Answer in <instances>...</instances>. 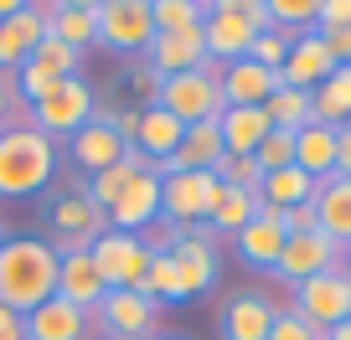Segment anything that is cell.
I'll return each instance as SVG.
<instances>
[{
	"label": "cell",
	"mask_w": 351,
	"mask_h": 340,
	"mask_svg": "<svg viewBox=\"0 0 351 340\" xmlns=\"http://www.w3.org/2000/svg\"><path fill=\"white\" fill-rule=\"evenodd\" d=\"M326 268H341V248L326 237V232H295V237H285V248H279V263L269 268V274H274L279 284L300 289L305 278L326 274Z\"/></svg>",
	"instance_id": "14"
},
{
	"label": "cell",
	"mask_w": 351,
	"mask_h": 340,
	"mask_svg": "<svg viewBox=\"0 0 351 340\" xmlns=\"http://www.w3.org/2000/svg\"><path fill=\"white\" fill-rule=\"evenodd\" d=\"M62 170V150L32 124H11L0 134V201H26L47 191Z\"/></svg>",
	"instance_id": "2"
},
{
	"label": "cell",
	"mask_w": 351,
	"mask_h": 340,
	"mask_svg": "<svg viewBox=\"0 0 351 340\" xmlns=\"http://www.w3.org/2000/svg\"><path fill=\"white\" fill-rule=\"evenodd\" d=\"M222 134L217 124H191L186 134H181V144H176V155L160 165V176H171V170H217L222 165Z\"/></svg>",
	"instance_id": "27"
},
{
	"label": "cell",
	"mask_w": 351,
	"mask_h": 340,
	"mask_svg": "<svg viewBox=\"0 0 351 340\" xmlns=\"http://www.w3.org/2000/svg\"><path fill=\"white\" fill-rule=\"evenodd\" d=\"M258 217V196H248V191H222V201L212 207V217H207V227H212V237H232V232H243L248 222Z\"/></svg>",
	"instance_id": "34"
},
{
	"label": "cell",
	"mask_w": 351,
	"mask_h": 340,
	"mask_svg": "<svg viewBox=\"0 0 351 340\" xmlns=\"http://www.w3.org/2000/svg\"><path fill=\"white\" fill-rule=\"evenodd\" d=\"M104 294H109V284H104V274L93 268V258H88V252H62V263H57V299H67V304L93 315V309L104 304Z\"/></svg>",
	"instance_id": "23"
},
{
	"label": "cell",
	"mask_w": 351,
	"mask_h": 340,
	"mask_svg": "<svg viewBox=\"0 0 351 340\" xmlns=\"http://www.w3.org/2000/svg\"><path fill=\"white\" fill-rule=\"evenodd\" d=\"M310 124H326V129L351 124V67H336V73L315 88V119Z\"/></svg>",
	"instance_id": "32"
},
{
	"label": "cell",
	"mask_w": 351,
	"mask_h": 340,
	"mask_svg": "<svg viewBox=\"0 0 351 340\" xmlns=\"http://www.w3.org/2000/svg\"><path fill=\"white\" fill-rule=\"evenodd\" d=\"M155 109H165L171 119L191 124H217L222 119V88H217V67H197V73H176V77H160V93H155Z\"/></svg>",
	"instance_id": "6"
},
{
	"label": "cell",
	"mask_w": 351,
	"mask_h": 340,
	"mask_svg": "<svg viewBox=\"0 0 351 340\" xmlns=\"http://www.w3.org/2000/svg\"><path fill=\"white\" fill-rule=\"evenodd\" d=\"M217 134H222V150L228 155H253L269 134H274V124H269L263 109H222Z\"/></svg>",
	"instance_id": "28"
},
{
	"label": "cell",
	"mask_w": 351,
	"mask_h": 340,
	"mask_svg": "<svg viewBox=\"0 0 351 340\" xmlns=\"http://www.w3.org/2000/svg\"><path fill=\"white\" fill-rule=\"evenodd\" d=\"M295 232H320V222H315V207H289L285 211V237H295Z\"/></svg>",
	"instance_id": "43"
},
{
	"label": "cell",
	"mask_w": 351,
	"mask_h": 340,
	"mask_svg": "<svg viewBox=\"0 0 351 340\" xmlns=\"http://www.w3.org/2000/svg\"><path fill=\"white\" fill-rule=\"evenodd\" d=\"M0 340H26L21 315H16V309H5V304H0Z\"/></svg>",
	"instance_id": "46"
},
{
	"label": "cell",
	"mask_w": 351,
	"mask_h": 340,
	"mask_svg": "<svg viewBox=\"0 0 351 340\" xmlns=\"http://www.w3.org/2000/svg\"><path fill=\"white\" fill-rule=\"evenodd\" d=\"M47 36H57L73 52H88V47L99 42V0H62V5H52Z\"/></svg>",
	"instance_id": "26"
},
{
	"label": "cell",
	"mask_w": 351,
	"mask_h": 340,
	"mask_svg": "<svg viewBox=\"0 0 351 340\" xmlns=\"http://www.w3.org/2000/svg\"><path fill=\"white\" fill-rule=\"evenodd\" d=\"M351 0H315V31H346Z\"/></svg>",
	"instance_id": "42"
},
{
	"label": "cell",
	"mask_w": 351,
	"mask_h": 340,
	"mask_svg": "<svg viewBox=\"0 0 351 340\" xmlns=\"http://www.w3.org/2000/svg\"><path fill=\"white\" fill-rule=\"evenodd\" d=\"M57 263H62V252L47 237L11 232V242L0 248V304L16 315H32L36 304H47L57 294Z\"/></svg>",
	"instance_id": "1"
},
{
	"label": "cell",
	"mask_w": 351,
	"mask_h": 340,
	"mask_svg": "<svg viewBox=\"0 0 351 340\" xmlns=\"http://www.w3.org/2000/svg\"><path fill=\"white\" fill-rule=\"evenodd\" d=\"M295 165L305 170V176H315V181L336 176V129L305 124V129L295 134Z\"/></svg>",
	"instance_id": "30"
},
{
	"label": "cell",
	"mask_w": 351,
	"mask_h": 340,
	"mask_svg": "<svg viewBox=\"0 0 351 340\" xmlns=\"http://www.w3.org/2000/svg\"><path fill=\"white\" fill-rule=\"evenodd\" d=\"M140 165H145V160L130 150V160H124V165H114V170H104V176H93V181H88V196H93V201L104 207V217H109V207L119 201V191L134 181V170H140Z\"/></svg>",
	"instance_id": "36"
},
{
	"label": "cell",
	"mask_w": 351,
	"mask_h": 340,
	"mask_svg": "<svg viewBox=\"0 0 351 340\" xmlns=\"http://www.w3.org/2000/svg\"><path fill=\"white\" fill-rule=\"evenodd\" d=\"M295 36H300V31H279V26H274V31H258V36H253V47H248V57H253L258 67H269V73H279Z\"/></svg>",
	"instance_id": "38"
},
{
	"label": "cell",
	"mask_w": 351,
	"mask_h": 340,
	"mask_svg": "<svg viewBox=\"0 0 351 340\" xmlns=\"http://www.w3.org/2000/svg\"><path fill=\"white\" fill-rule=\"evenodd\" d=\"M336 176L351 181V124H341V129H336Z\"/></svg>",
	"instance_id": "45"
},
{
	"label": "cell",
	"mask_w": 351,
	"mask_h": 340,
	"mask_svg": "<svg viewBox=\"0 0 351 340\" xmlns=\"http://www.w3.org/2000/svg\"><path fill=\"white\" fill-rule=\"evenodd\" d=\"M93 109H99V93H93V83L77 73V77L52 83L36 103H26V124L42 129L47 140H73V134L93 119Z\"/></svg>",
	"instance_id": "5"
},
{
	"label": "cell",
	"mask_w": 351,
	"mask_h": 340,
	"mask_svg": "<svg viewBox=\"0 0 351 340\" xmlns=\"http://www.w3.org/2000/svg\"><path fill=\"white\" fill-rule=\"evenodd\" d=\"M217 181H222V186H232V191H248V196H258L263 170H258V160H253V155H222Z\"/></svg>",
	"instance_id": "37"
},
{
	"label": "cell",
	"mask_w": 351,
	"mask_h": 340,
	"mask_svg": "<svg viewBox=\"0 0 351 340\" xmlns=\"http://www.w3.org/2000/svg\"><path fill=\"white\" fill-rule=\"evenodd\" d=\"M104 340H150L155 335V319H160V304L140 289H109L104 304L93 309Z\"/></svg>",
	"instance_id": "11"
},
{
	"label": "cell",
	"mask_w": 351,
	"mask_h": 340,
	"mask_svg": "<svg viewBox=\"0 0 351 340\" xmlns=\"http://www.w3.org/2000/svg\"><path fill=\"white\" fill-rule=\"evenodd\" d=\"M181 134H186V124L181 119H171L165 109H140V124H134V140H130V150L140 155L145 165H155L160 170L165 160L176 155V144H181Z\"/></svg>",
	"instance_id": "22"
},
{
	"label": "cell",
	"mask_w": 351,
	"mask_h": 340,
	"mask_svg": "<svg viewBox=\"0 0 351 340\" xmlns=\"http://www.w3.org/2000/svg\"><path fill=\"white\" fill-rule=\"evenodd\" d=\"M160 222V170L155 165H140L134 181L119 191V201L109 207V227L114 232H145Z\"/></svg>",
	"instance_id": "17"
},
{
	"label": "cell",
	"mask_w": 351,
	"mask_h": 340,
	"mask_svg": "<svg viewBox=\"0 0 351 340\" xmlns=\"http://www.w3.org/2000/svg\"><path fill=\"white\" fill-rule=\"evenodd\" d=\"M11 124H26V103L16 99V77L0 73V134L11 129Z\"/></svg>",
	"instance_id": "41"
},
{
	"label": "cell",
	"mask_w": 351,
	"mask_h": 340,
	"mask_svg": "<svg viewBox=\"0 0 351 340\" xmlns=\"http://www.w3.org/2000/svg\"><path fill=\"white\" fill-rule=\"evenodd\" d=\"M253 160H258V170L269 176V170H285V165H295V134H285V129H274L269 140L253 150Z\"/></svg>",
	"instance_id": "39"
},
{
	"label": "cell",
	"mask_w": 351,
	"mask_h": 340,
	"mask_svg": "<svg viewBox=\"0 0 351 340\" xmlns=\"http://www.w3.org/2000/svg\"><path fill=\"white\" fill-rule=\"evenodd\" d=\"M202 31H207V57L212 62H238V57H248V47H253L258 31H274V21H269V5H263V0H212Z\"/></svg>",
	"instance_id": "4"
},
{
	"label": "cell",
	"mask_w": 351,
	"mask_h": 340,
	"mask_svg": "<svg viewBox=\"0 0 351 340\" xmlns=\"http://www.w3.org/2000/svg\"><path fill=\"white\" fill-rule=\"evenodd\" d=\"M124 160H130V144H124L104 119H88L83 129L67 140V165H73L77 176H88V181L104 176V170H114V165H124Z\"/></svg>",
	"instance_id": "16"
},
{
	"label": "cell",
	"mask_w": 351,
	"mask_h": 340,
	"mask_svg": "<svg viewBox=\"0 0 351 340\" xmlns=\"http://www.w3.org/2000/svg\"><path fill=\"white\" fill-rule=\"evenodd\" d=\"M150 21L155 31H186V26L207 21V5L202 0H150Z\"/></svg>",
	"instance_id": "35"
},
{
	"label": "cell",
	"mask_w": 351,
	"mask_h": 340,
	"mask_svg": "<svg viewBox=\"0 0 351 340\" xmlns=\"http://www.w3.org/2000/svg\"><path fill=\"white\" fill-rule=\"evenodd\" d=\"M310 207H315L320 232H326L336 248H351V181H346V176L315 181V196H310Z\"/></svg>",
	"instance_id": "25"
},
{
	"label": "cell",
	"mask_w": 351,
	"mask_h": 340,
	"mask_svg": "<svg viewBox=\"0 0 351 340\" xmlns=\"http://www.w3.org/2000/svg\"><path fill=\"white\" fill-rule=\"evenodd\" d=\"M134 88H140L145 109H150V103H155V93H160V73H155L150 62H140V67H134Z\"/></svg>",
	"instance_id": "44"
},
{
	"label": "cell",
	"mask_w": 351,
	"mask_h": 340,
	"mask_svg": "<svg viewBox=\"0 0 351 340\" xmlns=\"http://www.w3.org/2000/svg\"><path fill=\"white\" fill-rule=\"evenodd\" d=\"M47 26H52V5H36V0H26L11 21H0V73H16L47 42Z\"/></svg>",
	"instance_id": "20"
},
{
	"label": "cell",
	"mask_w": 351,
	"mask_h": 340,
	"mask_svg": "<svg viewBox=\"0 0 351 340\" xmlns=\"http://www.w3.org/2000/svg\"><path fill=\"white\" fill-rule=\"evenodd\" d=\"M289 309H300L315 330L346 325V319H351V278L341 274V268H326V274L305 278V284L295 289V304H289Z\"/></svg>",
	"instance_id": "12"
},
{
	"label": "cell",
	"mask_w": 351,
	"mask_h": 340,
	"mask_svg": "<svg viewBox=\"0 0 351 340\" xmlns=\"http://www.w3.org/2000/svg\"><path fill=\"white\" fill-rule=\"evenodd\" d=\"M341 274L351 278V248H341Z\"/></svg>",
	"instance_id": "49"
},
{
	"label": "cell",
	"mask_w": 351,
	"mask_h": 340,
	"mask_svg": "<svg viewBox=\"0 0 351 340\" xmlns=\"http://www.w3.org/2000/svg\"><path fill=\"white\" fill-rule=\"evenodd\" d=\"M155 42L150 0H99V47L145 57Z\"/></svg>",
	"instance_id": "9"
},
{
	"label": "cell",
	"mask_w": 351,
	"mask_h": 340,
	"mask_svg": "<svg viewBox=\"0 0 351 340\" xmlns=\"http://www.w3.org/2000/svg\"><path fill=\"white\" fill-rule=\"evenodd\" d=\"M42 222L52 227L47 242H52L57 252H88L99 232H109L104 207L88 196V181H62V186L52 191V201H47Z\"/></svg>",
	"instance_id": "3"
},
{
	"label": "cell",
	"mask_w": 351,
	"mask_h": 340,
	"mask_svg": "<svg viewBox=\"0 0 351 340\" xmlns=\"http://www.w3.org/2000/svg\"><path fill=\"white\" fill-rule=\"evenodd\" d=\"M176 258V278H181V299H197V294H212L222 278V258H217V237L212 227H186L181 242L171 248Z\"/></svg>",
	"instance_id": "10"
},
{
	"label": "cell",
	"mask_w": 351,
	"mask_h": 340,
	"mask_svg": "<svg viewBox=\"0 0 351 340\" xmlns=\"http://www.w3.org/2000/svg\"><path fill=\"white\" fill-rule=\"evenodd\" d=\"M21 5H26V0H0V21H11V16L21 11Z\"/></svg>",
	"instance_id": "47"
},
{
	"label": "cell",
	"mask_w": 351,
	"mask_h": 340,
	"mask_svg": "<svg viewBox=\"0 0 351 340\" xmlns=\"http://www.w3.org/2000/svg\"><path fill=\"white\" fill-rule=\"evenodd\" d=\"M310 196H315V176H305L300 165L269 170V176H263V186H258V201H263V207H279V211H289V207H305Z\"/></svg>",
	"instance_id": "31"
},
{
	"label": "cell",
	"mask_w": 351,
	"mask_h": 340,
	"mask_svg": "<svg viewBox=\"0 0 351 340\" xmlns=\"http://www.w3.org/2000/svg\"><path fill=\"white\" fill-rule=\"evenodd\" d=\"M217 67V88L228 109H263V103L279 93V73L258 67L253 57H238V62H212Z\"/></svg>",
	"instance_id": "18"
},
{
	"label": "cell",
	"mask_w": 351,
	"mask_h": 340,
	"mask_svg": "<svg viewBox=\"0 0 351 340\" xmlns=\"http://www.w3.org/2000/svg\"><path fill=\"white\" fill-rule=\"evenodd\" d=\"M279 309L285 304H279L274 294H263V289H238V294H228V304H222V315H217V335L222 340H269Z\"/></svg>",
	"instance_id": "15"
},
{
	"label": "cell",
	"mask_w": 351,
	"mask_h": 340,
	"mask_svg": "<svg viewBox=\"0 0 351 340\" xmlns=\"http://www.w3.org/2000/svg\"><path fill=\"white\" fill-rule=\"evenodd\" d=\"M222 191L228 186L217 181V170H171V176H160V222H171V227H207Z\"/></svg>",
	"instance_id": "7"
},
{
	"label": "cell",
	"mask_w": 351,
	"mask_h": 340,
	"mask_svg": "<svg viewBox=\"0 0 351 340\" xmlns=\"http://www.w3.org/2000/svg\"><path fill=\"white\" fill-rule=\"evenodd\" d=\"M330 73H336V57H330L326 36L310 26V31H300L295 42H289V57H285V67H279V83H285V88H300V93H315Z\"/></svg>",
	"instance_id": "19"
},
{
	"label": "cell",
	"mask_w": 351,
	"mask_h": 340,
	"mask_svg": "<svg viewBox=\"0 0 351 340\" xmlns=\"http://www.w3.org/2000/svg\"><path fill=\"white\" fill-rule=\"evenodd\" d=\"M263 114H269V124H274V129L300 134L310 119H315V93H300V88H285V83H279V93L263 103Z\"/></svg>",
	"instance_id": "33"
},
{
	"label": "cell",
	"mask_w": 351,
	"mask_h": 340,
	"mask_svg": "<svg viewBox=\"0 0 351 340\" xmlns=\"http://www.w3.org/2000/svg\"><path fill=\"white\" fill-rule=\"evenodd\" d=\"M5 242H11V227H5V217H0V248H5Z\"/></svg>",
	"instance_id": "50"
},
{
	"label": "cell",
	"mask_w": 351,
	"mask_h": 340,
	"mask_svg": "<svg viewBox=\"0 0 351 340\" xmlns=\"http://www.w3.org/2000/svg\"><path fill=\"white\" fill-rule=\"evenodd\" d=\"M330 340H351V319H346V325H336V330H330Z\"/></svg>",
	"instance_id": "48"
},
{
	"label": "cell",
	"mask_w": 351,
	"mask_h": 340,
	"mask_svg": "<svg viewBox=\"0 0 351 340\" xmlns=\"http://www.w3.org/2000/svg\"><path fill=\"white\" fill-rule=\"evenodd\" d=\"M88 309L67 304V299H47V304H36L32 315H21L26 325V340H88Z\"/></svg>",
	"instance_id": "24"
},
{
	"label": "cell",
	"mask_w": 351,
	"mask_h": 340,
	"mask_svg": "<svg viewBox=\"0 0 351 340\" xmlns=\"http://www.w3.org/2000/svg\"><path fill=\"white\" fill-rule=\"evenodd\" d=\"M232 248H238V258L248 268H269L279 263V248H285V227L279 222H263V217H253L243 232H232Z\"/></svg>",
	"instance_id": "29"
},
{
	"label": "cell",
	"mask_w": 351,
	"mask_h": 340,
	"mask_svg": "<svg viewBox=\"0 0 351 340\" xmlns=\"http://www.w3.org/2000/svg\"><path fill=\"white\" fill-rule=\"evenodd\" d=\"M145 62L155 67L160 77H176V73H197V67H207V31L202 26H186V31H155L150 52H145Z\"/></svg>",
	"instance_id": "21"
},
{
	"label": "cell",
	"mask_w": 351,
	"mask_h": 340,
	"mask_svg": "<svg viewBox=\"0 0 351 340\" xmlns=\"http://www.w3.org/2000/svg\"><path fill=\"white\" fill-rule=\"evenodd\" d=\"M150 340H186V335H160V330H155V335Z\"/></svg>",
	"instance_id": "51"
},
{
	"label": "cell",
	"mask_w": 351,
	"mask_h": 340,
	"mask_svg": "<svg viewBox=\"0 0 351 340\" xmlns=\"http://www.w3.org/2000/svg\"><path fill=\"white\" fill-rule=\"evenodd\" d=\"M269 340H330V330H315L300 309H279L274 315V330H269Z\"/></svg>",
	"instance_id": "40"
},
{
	"label": "cell",
	"mask_w": 351,
	"mask_h": 340,
	"mask_svg": "<svg viewBox=\"0 0 351 340\" xmlns=\"http://www.w3.org/2000/svg\"><path fill=\"white\" fill-rule=\"evenodd\" d=\"M77 67H83V52H73V47H62L57 36H47V42L11 73V77H16V99H21V103H36L52 83L77 77Z\"/></svg>",
	"instance_id": "13"
},
{
	"label": "cell",
	"mask_w": 351,
	"mask_h": 340,
	"mask_svg": "<svg viewBox=\"0 0 351 340\" xmlns=\"http://www.w3.org/2000/svg\"><path fill=\"white\" fill-rule=\"evenodd\" d=\"M88 258H93V268L104 274L109 289H140L145 268H150V248H145L140 232H114V227L93 237Z\"/></svg>",
	"instance_id": "8"
}]
</instances>
